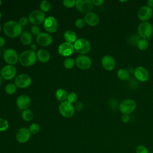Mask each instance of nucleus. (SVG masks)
Here are the masks:
<instances>
[{
    "label": "nucleus",
    "mask_w": 153,
    "mask_h": 153,
    "mask_svg": "<svg viewBox=\"0 0 153 153\" xmlns=\"http://www.w3.org/2000/svg\"><path fill=\"white\" fill-rule=\"evenodd\" d=\"M4 33L10 38H16L19 36L22 31V26L16 21H8L3 27Z\"/></svg>",
    "instance_id": "1"
},
{
    "label": "nucleus",
    "mask_w": 153,
    "mask_h": 153,
    "mask_svg": "<svg viewBox=\"0 0 153 153\" xmlns=\"http://www.w3.org/2000/svg\"><path fill=\"white\" fill-rule=\"evenodd\" d=\"M36 58L35 52H33L30 50H27L20 54L19 60L22 65L24 66H30L35 63Z\"/></svg>",
    "instance_id": "2"
},
{
    "label": "nucleus",
    "mask_w": 153,
    "mask_h": 153,
    "mask_svg": "<svg viewBox=\"0 0 153 153\" xmlns=\"http://www.w3.org/2000/svg\"><path fill=\"white\" fill-rule=\"evenodd\" d=\"M74 47L78 53L84 55L90 51L91 45L90 42L86 39L79 38L74 42Z\"/></svg>",
    "instance_id": "3"
},
{
    "label": "nucleus",
    "mask_w": 153,
    "mask_h": 153,
    "mask_svg": "<svg viewBox=\"0 0 153 153\" xmlns=\"http://www.w3.org/2000/svg\"><path fill=\"white\" fill-rule=\"evenodd\" d=\"M137 32L142 39H149L152 34L153 27L148 22H143L137 27Z\"/></svg>",
    "instance_id": "4"
},
{
    "label": "nucleus",
    "mask_w": 153,
    "mask_h": 153,
    "mask_svg": "<svg viewBox=\"0 0 153 153\" xmlns=\"http://www.w3.org/2000/svg\"><path fill=\"white\" fill-rule=\"evenodd\" d=\"M136 103L133 99H126L121 102L119 106L120 111L123 114L128 115L135 109Z\"/></svg>",
    "instance_id": "5"
},
{
    "label": "nucleus",
    "mask_w": 153,
    "mask_h": 153,
    "mask_svg": "<svg viewBox=\"0 0 153 153\" xmlns=\"http://www.w3.org/2000/svg\"><path fill=\"white\" fill-rule=\"evenodd\" d=\"M93 4L90 0H77L75 1V6L81 13L88 14L93 9Z\"/></svg>",
    "instance_id": "6"
},
{
    "label": "nucleus",
    "mask_w": 153,
    "mask_h": 153,
    "mask_svg": "<svg viewBox=\"0 0 153 153\" xmlns=\"http://www.w3.org/2000/svg\"><path fill=\"white\" fill-rule=\"evenodd\" d=\"M59 112L62 115L66 118H70L74 115V107L72 103L68 101L63 102L59 107Z\"/></svg>",
    "instance_id": "7"
},
{
    "label": "nucleus",
    "mask_w": 153,
    "mask_h": 153,
    "mask_svg": "<svg viewBox=\"0 0 153 153\" xmlns=\"http://www.w3.org/2000/svg\"><path fill=\"white\" fill-rule=\"evenodd\" d=\"M4 59L5 62L10 65H15L17 63L19 57L16 50L10 48L6 50L4 53Z\"/></svg>",
    "instance_id": "8"
},
{
    "label": "nucleus",
    "mask_w": 153,
    "mask_h": 153,
    "mask_svg": "<svg viewBox=\"0 0 153 153\" xmlns=\"http://www.w3.org/2000/svg\"><path fill=\"white\" fill-rule=\"evenodd\" d=\"M32 82L31 78L26 74H22L15 78V84L17 87L24 88L29 87Z\"/></svg>",
    "instance_id": "9"
},
{
    "label": "nucleus",
    "mask_w": 153,
    "mask_h": 153,
    "mask_svg": "<svg viewBox=\"0 0 153 153\" xmlns=\"http://www.w3.org/2000/svg\"><path fill=\"white\" fill-rule=\"evenodd\" d=\"M45 19V14L41 10H34L29 15V20L34 25L44 23Z\"/></svg>",
    "instance_id": "10"
},
{
    "label": "nucleus",
    "mask_w": 153,
    "mask_h": 153,
    "mask_svg": "<svg viewBox=\"0 0 153 153\" xmlns=\"http://www.w3.org/2000/svg\"><path fill=\"white\" fill-rule=\"evenodd\" d=\"M17 70L14 66L7 65L3 67L1 71V76L6 80L13 79L16 75Z\"/></svg>",
    "instance_id": "11"
},
{
    "label": "nucleus",
    "mask_w": 153,
    "mask_h": 153,
    "mask_svg": "<svg viewBox=\"0 0 153 153\" xmlns=\"http://www.w3.org/2000/svg\"><path fill=\"white\" fill-rule=\"evenodd\" d=\"M44 27L50 33L55 32L58 28V23L56 18L52 16L46 17L44 21Z\"/></svg>",
    "instance_id": "12"
},
{
    "label": "nucleus",
    "mask_w": 153,
    "mask_h": 153,
    "mask_svg": "<svg viewBox=\"0 0 153 153\" xmlns=\"http://www.w3.org/2000/svg\"><path fill=\"white\" fill-rule=\"evenodd\" d=\"M75 61L77 67L81 69H87L91 65V59L85 55H81L78 56Z\"/></svg>",
    "instance_id": "13"
},
{
    "label": "nucleus",
    "mask_w": 153,
    "mask_h": 153,
    "mask_svg": "<svg viewBox=\"0 0 153 153\" xmlns=\"http://www.w3.org/2000/svg\"><path fill=\"white\" fill-rule=\"evenodd\" d=\"M74 51V45L71 43L64 42L60 44L58 47V53L60 55L65 57L69 56Z\"/></svg>",
    "instance_id": "14"
},
{
    "label": "nucleus",
    "mask_w": 153,
    "mask_h": 153,
    "mask_svg": "<svg viewBox=\"0 0 153 153\" xmlns=\"http://www.w3.org/2000/svg\"><path fill=\"white\" fill-rule=\"evenodd\" d=\"M152 13L153 11L152 8L148 6H142L137 11V16L140 20L143 22H147L151 18Z\"/></svg>",
    "instance_id": "15"
},
{
    "label": "nucleus",
    "mask_w": 153,
    "mask_h": 153,
    "mask_svg": "<svg viewBox=\"0 0 153 153\" xmlns=\"http://www.w3.org/2000/svg\"><path fill=\"white\" fill-rule=\"evenodd\" d=\"M30 132L29 131L28 128H26L25 127L20 128L16 133V139L17 140L21 143H24L27 142L30 137Z\"/></svg>",
    "instance_id": "16"
},
{
    "label": "nucleus",
    "mask_w": 153,
    "mask_h": 153,
    "mask_svg": "<svg viewBox=\"0 0 153 153\" xmlns=\"http://www.w3.org/2000/svg\"><path fill=\"white\" fill-rule=\"evenodd\" d=\"M134 75L136 78L141 82H145L149 78V72L147 69L143 66L136 68L134 70Z\"/></svg>",
    "instance_id": "17"
},
{
    "label": "nucleus",
    "mask_w": 153,
    "mask_h": 153,
    "mask_svg": "<svg viewBox=\"0 0 153 153\" xmlns=\"http://www.w3.org/2000/svg\"><path fill=\"white\" fill-rule=\"evenodd\" d=\"M53 41V38L51 36L47 33L42 32L36 36V42L41 46H48Z\"/></svg>",
    "instance_id": "18"
},
{
    "label": "nucleus",
    "mask_w": 153,
    "mask_h": 153,
    "mask_svg": "<svg viewBox=\"0 0 153 153\" xmlns=\"http://www.w3.org/2000/svg\"><path fill=\"white\" fill-rule=\"evenodd\" d=\"M102 65L106 71H112L115 66V60L111 56L106 55L102 59Z\"/></svg>",
    "instance_id": "19"
},
{
    "label": "nucleus",
    "mask_w": 153,
    "mask_h": 153,
    "mask_svg": "<svg viewBox=\"0 0 153 153\" xmlns=\"http://www.w3.org/2000/svg\"><path fill=\"white\" fill-rule=\"evenodd\" d=\"M30 99L26 95H20L16 100V104L21 109H27L30 106Z\"/></svg>",
    "instance_id": "20"
},
{
    "label": "nucleus",
    "mask_w": 153,
    "mask_h": 153,
    "mask_svg": "<svg viewBox=\"0 0 153 153\" xmlns=\"http://www.w3.org/2000/svg\"><path fill=\"white\" fill-rule=\"evenodd\" d=\"M84 20L88 25L94 26L99 23V17L96 13L91 12L85 14L84 16Z\"/></svg>",
    "instance_id": "21"
},
{
    "label": "nucleus",
    "mask_w": 153,
    "mask_h": 153,
    "mask_svg": "<svg viewBox=\"0 0 153 153\" xmlns=\"http://www.w3.org/2000/svg\"><path fill=\"white\" fill-rule=\"evenodd\" d=\"M36 57L42 63L47 62L50 59V55L48 51L44 49H41L36 53Z\"/></svg>",
    "instance_id": "22"
},
{
    "label": "nucleus",
    "mask_w": 153,
    "mask_h": 153,
    "mask_svg": "<svg viewBox=\"0 0 153 153\" xmlns=\"http://www.w3.org/2000/svg\"><path fill=\"white\" fill-rule=\"evenodd\" d=\"M64 38L66 42L69 43H74L76 40V35L75 32L71 30H68L64 33Z\"/></svg>",
    "instance_id": "23"
},
{
    "label": "nucleus",
    "mask_w": 153,
    "mask_h": 153,
    "mask_svg": "<svg viewBox=\"0 0 153 153\" xmlns=\"http://www.w3.org/2000/svg\"><path fill=\"white\" fill-rule=\"evenodd\" d=\"M20 39L24 45H29L32 41V36L30 32L25 31L21 34Z\"/></svg>",
    "instance_id": "24"
},
{
    "label": "nucleus",
    "mask_w": 153,
    "mask_h": 153,
    "mask_svg": "<svg viewBox=\"0 0 153 153\" xmlns=\"http://www.w3.org/2000/svg\"><path fill=\"white\" fill-rule=\"evenodd\" d=\"M67 96L68 94L64 89L59 88L57 90L56 92V97L58 100L64 102L66 99H67Z\"/></svg>",
    "instance_id": "25"
},
{
    "label": "nucleus",
    "mask_w": 153,
    "mask_h": 153,
    "mask_svg": "<svg viewBox=\"0 0 153 153\" xmlns=\"http://www.w3.org/2000/svg\"><path fill=\"white\" fill-rule=\"evenodd\" d=\"M117 76L122 81H126L129 78L130 74L127 70L125 69H120L117 72Z\"/></svg>",
    "instance_id": "26"
},
{
    "label": "nucleus",
    "mask_w": 153,
    "mask_h": 153,
    "mask_svg": "<svg viewBox=\"0 0 153 153\" xmlns=\"http://www.w3.org/2000/svg\"><path fill=\"white\" fill-rule=\"evenodd\" d=\"M22 117L23 120L26 121H30L33 117V114L30 109H25L22 112Z\"/></svg>",
    "instance_id": "27"
},
{
    "label": "nucleus",
    "mask_w": 153,
    "mask_h": 153,
    "mask_svg": "<svg viewBox=\"0 0 153 153\" xmlns=\"http://www.w3.org/2000/svg\"><path fill=\"white\" fill-rule=\"evenodd\" d=\"M137 46L139 50H145L149 47V42L146 39H141L137 42Z\"/></svg>",
    "instance_id": "28"
},
{
    "label": "nucleus",
    "mask_w": 153,
    "mask_h": 153,
    "mask_svg": "<svg viewBox=\"0 0 153 153\" xmlns=\"http://www.w3.org/2000/svg\"><path fill=\"white\" fill-rule=\"evenodd\" d=\"M16 89H17V86L15 84L10 83L6 85L5 88V91L8 94H13L16 92Z\"/></svg>",
    "instance_id": "29"
},
{
    "label": "nucleus",
    "mask_w": 153,
    "mask_h": 153,
    "mask_svg": "<svg viewBox=\"0 0 153 153\" xmlns=\"http://www.w3.org/2000/svg\"><path fill=\"white\" fill-rule=\"evenodd\" d=\"M51 3L47 0L42 1L40 3V8L43 12H47L50 10Z\"/></svg>",
    "instance_id": "30"
},
{
    "label": "nucleus",
    "mask_w": 153,
    "mask_h": 153,
    "mask_svg": "<svg viewBox=\"0 0 153 153\" xmlns=\"http://www.w3.org/2000/svg\"><path fill=\"white\" fill-rule=\"evenodd\" d=\"M75 61L72 58H67L63 62V65L66 69H72L75 65Z\"/></svg>",
    "instance_id": "31"
},
{
    "label": "nucleus",
    "mask_w": 153,
    "mask_h": 153,
    "mask_svg": "<svg viewBox=\"0 0 153 153\" xmlns=\"http://www.w3.org/2000/svg\"><path fill=\"white\" fill-rule=\"evenodd\" d=\"M29 130L31 134H36L40 130V126L37 123H32L31 125H30Z\"/></svg>",
    "instance_id": "32"
},
{
    "label": "nucleus",
    "mask_w": 153,
    "mask_h": 153,
    "mask_svg": "<svg viewBox=\"0 0 153 153\" xmlns=\"http://www.w3.org/2000/svg\"><path fill=\"white\" fill-rule=\"evenodd\" d=\"M8 127V122L4 118H0V131H4L7 130Z\"/></svg>",
    "instance_id": "33"
},
{
    "label": "nucleus",
    "mask_w": 153,
    "mask_h": 153,
    "mask_svg": "<svg viewBox=\"0 0 153 153\" xmlns=\"http://www.w3.org/2000/svg\"><path fill=\"white\" fill-rule=\"evenodd\" d=\"M78 96L77 94L74 92H71L68 94L67 96V101L71 103H75L77 100Z\"/></svg>",
    "instance_id": "34"
},
{
    "label": "nucleus",
    "mask_w": 153,
    "mask_h": 153,
    "mask_svg": "<svg viewBox=\"0 0 153 153\" xmlns=\"http://www.w3.org/2000/svg\"><path fill=\"white\" fill-rule=\"evenodd\" d=\"M136 153H149V151L145 146L140 145L136 147Z\"/></svg>",
    "instance_id": "35"
},
{
    "label": "nucleus",
    "mask_w": 153,
    "mask_h": 153,
    "mask_svg": "<svg viewBox=\"0 0 153 153\" xmlns=\"http://www.w3.org/2000/svg\"><path fill=\"white\" fill-rule=\"evenodd\" d=\"M75 1H76L74 0H64L63 1V4L67 8H72L75 5Z\"/></svg>",
    "instance_id": "36"
},
{
    "label": "nucleus",
    "mask_w": 153,
    "mask_h": 153,
    "mask_svg": "<svg viewBox=\"0 0 153 153\" xmlns=\"http://www.w3.org/2000/svg\"><path fill=\"white\" fill-rule=\"evenodd\" d=\"M85 22L84 19H81V18L78 19L75 22V25L76 27L78 28L83 27L85 26Z\"/></svg>",
    "instance_id": "37"
},
{
    "label": "nucleus",
    "mask_w": 153,
    "mask_h": 153,
    "mask_svg": "<svg viewBox=\"0 0 153 153\" xmlns=\"http://www.w3.org/2000/svg\"><path fill=\"white\" fill-rule=\"evenodd\" d=\"M30 30H31L32 33L34 35L37 36L38 34L40 33L39 27L38 26H37L36 25H33L30 28Z\"/></svg>",
    "instance_id": "38"
},
{
    "label": "nucleus",
    "mask_w": 153,
    "mask_h": 153,
    "mask_svg": "<svg viewBox=\"0 0 153 153\" xmlns=\"http://www.w3.org/2000/svg\"><path fill=\"white\" fill-rule=\"evenodd\" d=\"M18 22L22 26H24L27 24V19L26 17H21Z\"/></svg>",
    "instance_id": "39"
},
{
    "label": "nucleus",
    "mask_w": 153,
    "mask_h": 153,
    "mask_svg": "<svg viewBox=\"0 0 153 153\" xmlns=\"http://www.w3.org/2000/svg\"><path fill=\"white\" fill-rule=\"evenodd\" d=\"M83 108H84V105H83V103L81 102L78 101V102H77L76 103V104H75V108H76V109L77 111H81L82 110Z\"/></svg>",
    "instance_id": "40"
},
{
    "label": "nucleus",
    "mask_w": 153,
    "mask_h": 153,
    "mask_svg": "<svg viewBox=\"0 0 153 153\" xmlns=\"http://www.w3.org/2000/svg\"><path fill=\"white\" fill-rule=\"evenodd\" d=\"M121 120L123 123H127L130 120V117L128 115H126V114H123L121 117Z\"/></svg>",
    "instance_id": "41"
},
{
    "label": "nucleus",
    "mask_w": 153,
    "mask_h": 153,
    "mask_svg": "<svg viewBox=\"0 0 153 153\" xmlns=\"http://www.w3.org/2000/svg\"><path fill=\"white\" fill-rule=\"evenodd\" d=\"M92 2L93 5H95L96 6H100L104 2V1L103 0H93Z\"/></svg>",
    "instance_id": "42"
},
{
    "label": "nucleus",
    "mask_w": 153,
    "mask_h": 153,
    "mask_svg": "<svg viewBox=\"0 0 153 153\" xmlns=\"http://www.w3.org/2000/svg\"><path fill=\"white\" fill-rule=\"evenodd\" d=\"M147 6L149 7V8H153V0H148L147 2Z\"/></svg>",
    "instance_id": "43"
},
{
    "label": "nucleus",
    "mask_w": 153,
    "mask_h": 153,
    "mask_svg": "<svg viewBox=\"0 0 153 153\" xmlns=\"http://www.w3.org/2000/svg\"><path fill=\"white\" fill-rule=\"evenodd\" d=\"M5 41L4 38L2 36H0V47H2L5 44Z\"/></svg>",
    "instance_id": "44"
},
{
    "label": "nucleus",
    "mask_w": 153,
    "mask_h": 153,
    "mask_svg": "<svg viewBox=\"0 0 153 153\" xmlns=\"http://www.w3.org/2000/svg\"><path fill=\"white\" fill-rule=\"evenodd\" d=\"M30 50L35 52V51L36 50V45L35 44H32L30 45Z\"/></svg>",
    "instance_id": "45"
},
{
    "label": "nucleus",
    "mask_w": 153,
    "mask_h": 153,
    "mask_svg": "<svg viewBox=\"0 0 153 153\" xmlns=\"http://www.w3.org/2000/svg\"><path fill=\"white\" fill-rule=\"evenodd\" d=\"M2 83V78L1 76H0V86L1 85Z\"/></svg>",
    "instance_id": "46"
},
{
    "label": "nucleus",
    "mask_w": 153,
    "mask_h": 153,
    "mask_svg": "<svg viewBox=\"0 0 153 153\" xmlns=\"http://www.w3.org/2000/svg\"><path fill=\"white\" fill-rule=\"evenodd\" d=\"M1 17H2V13H1V12L0 11V19H1Z\"/></svg>",
    "instance_id": "47"
},
{
    "label": "nucleus",
    "mask_w": 153,
    "mask_h": 153,
    "mask_svg": "<svg viewBox=\"0 0 153 153\" xmlns=\"http://www.w3.org/2000/svg\"><path fill=\"white\" fill-rule=\"evenodd\" d=\"M1 4H2V2H1V1L0 0V7H1Z\"/></svg>",
    "instance_id": "48"
},
{
    "label": "nucleus",
    "mask_w": 153,
    "mask_h": 153,
    "mask_svg": "<svg viewBox=\"0 0 153 153\" xmlns=\"http://www.w3.org/2000/svg\"><path fill=\"white\" fill-rule=\"evenodd\" d=\"M1 25H0V31H1Z\"/></svg>",
    "instance_id": "49"
},
{
    "label": "nucleus",
    "mask_w": 153,
    "mask_h": 153,
    "mask_svg": "<svg viewBox=\"0 0 153 153\" xmlns=\"http://www.w3.org/2000/svg\"><path fill=\"white\" fill-rule=\"evenodd\" d=\"M1 51H0V57H1Z\"/></svg>",
    "instance_id": "50"
}]
</instances>
